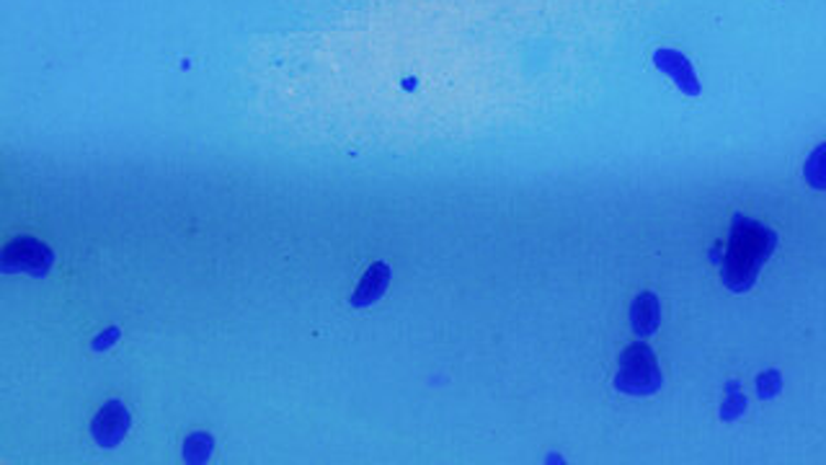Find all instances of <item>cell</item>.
<instances>
[{
	"instance_id": "7a4b0ae2",
	"label": "cell",
	"mask_w": 826,
	"mask_h": 465,
	"mask_svg": "<svg viewBox=\"0 0 826 465\" xmlns=\"http://www.w3.org/2000/svg\"><path fill=\"white\" fill-rule=\"evenodd\" d=\"M615 388L625 396H653L661 388V370L646 344H632L623 352Z\"/></svg>"
},
{
	"instance_id": "52a82bcc",
	"label": "cell",
	"mask_w": 826,
	"mask_h": 465,
	"mask_svg": "<svg viewBox=\"0 0 826 465\" xmlns=\"http://www.w3.org/2000/svg\"><path fill=\"white\" fill-rule=\"evenodd\" d=\"M657 63L661 70H667L669 76H674L676 80H680V86L684 88V91L697 93V78H695V73H692L690 63L684 60L682 55H676V52H659Z\"/></svg>"
},
{
	"instance_id": "9c48e42d",
	"label": "cell",
	"mask_w": 826,
	"mask_h": 465,
	"mask_svg": "<svg viewBox=\"0 0 826 465\" xmlns=\"http://www.w3.org/2000/svg\"><path fill=\"white\" fill-rule=\"evenodd\" d=\"M210 450H212L210 434L195 432L189 440H186L184 457H186V461H191V463H205L207 457H210Z\"/></svg>"
},
{
	"instance_id": "277c9868",
	"label": "cell",
	"mask_w": 826,
	"mask_h": 465,
	"mask_svg": "<svg viewBox=\"0 0 826 465\" xmlns=\"http://www.w3.org/2000/svg\"><path fill=\"white\" fill-rule=\"evenodd\" d=\"M126 432H130V411H126V406L122 401L103 403L91 422L96 445L117 447L126 438Z\"/></svg>"
},
{
	"instance_id": "5b68a950",
	"label": "cell",
	"mask_w": 826,
	"mask_h": 465,
	"mask_svg": "<svg viewBox=\"0 0 826 465\" xmlns=\"http://www.w3.org/2000/svg\"><path fill=\"white\" fill-rule=\"evenodd\" d=\"M388 283H390L388 264H385V262L372 264V267L367 269V275L362 277L360 287H356L352 306L354 308H367V306H372V302H377L385 295V290H388Z\"/></svg>"
},
{
	"instance_id": "3957f363",
	"label": "cell",
	"mask_w": 826,
	"mask_h": 465,
	"mask_svg": "<svg viewBox=\"0 0 826 465\" xmlns=\"http://www.w3.org/2000/svg\"><path fill=\"white\" fill-rule=\"evenodd\" d=\"M52 264H55V254H52L49 246H44V243L36 239H29V235L13 239L11 243H5L3 248L5 272H29V275L34 277H44Z\"/></svg>"
},
{
	"instance_id": "6da1fadb",
	"label": "cell",
	"mask_w": 826,
	"mask_h": 465,
	"mask_svg": "<svg viewBox=\"0 0 826 465\" xmlns=\"http://www.w3.org/2000/svg\"><path fill=\"white\" fill-rule=\"evenodd\" d=\"M775 248L778 233L772 228L757 223V220L736 215L731 235H728L724 262H720L724 285L736 295L749 292L755 287L764 262L775 254Z\"/></svg>"
},
{
	"instance_id": "8992f818",
	"label": "cell",
	"mask_w": 826,
	"mask_h": 465,
	"mask_svg": "<svg viewBox=\"0 0 826 465\" xmlns=\"http://www.w3.org/2000/svg\"><path fill=\"white\" fill-rule=\"evenodd\" d=\"M661 321V310H659V298L653 292H643L632 300L630 308V323L636 329V334L641 336H651L657 334Z\"/></svg>"
},
{
	"instance_id": "ba28073f",
	"label": "cell",
	"mask_w": 826,
	"mask_h": 465,
	"mask_svg": "<svg viewBox=\"0 0 826 465\" xmlns=\"http://www.w3.org/2000/svg\"><path fill=\"white\" fill-rule=\"evenodd\" d=\"M803 176L811 187L818 191H826V143L818 145L814 153L806 158V166H803Z\"/></svg>"
}]
</instances>
